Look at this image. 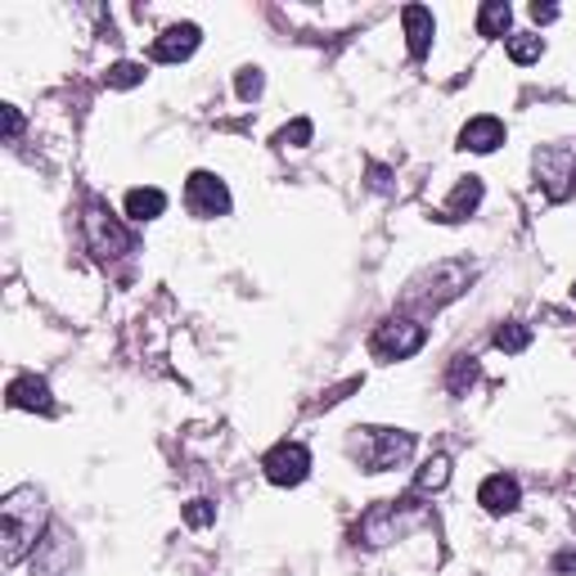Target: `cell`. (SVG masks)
Returning <instances> with one entry per match:
<instances>
[{
    "instance_id": "cell-1",
    "label": "cell",
    "mask_w": 576,
    "mask_h": 576,
    "mask_svg": "<svg viewBox=\"0 0 576 576\" xmlns=\"http://www.w3.org/2000/svg\"><path fill=\"white\" fill-rule=\"evenodd\" d=\"M45 495L37 486H14L0 500V563L14 567L23 563L32 549H41V532H45Z\"/></svg>"
},
{
    "instance_id": "cell-2",
    "label": "cell",
    "mask_w": 576,
    "mask_h": 576,
    "mask_svg": "<svg viewBox=\"0 0 576 576\" xmlns=\"http://www.w3.org/2000/svg\"><path fill=\"white\" fill-rule=\"evenodd\" d=\"M414 455V432L405 428H360L356 438V460L366 473H388Z\"/></svg>"
},
{
    "instance_id": "cell-3",
    "label": "cell",
    "mask_w": 576,
    "mask_h": 576,
    "mask_svg": "<svg viewBox=\"0 0 576 576\" xmlns=\"http://www.w3.org/2000/svg\"><path fill=\"white\" fill-rule=\"evenodd\" d=\"M82 235H86V248H91L100 261H113V257H122V253L135 248V235L122 226V216H113L109 203H91V207H86Z\"/></svg>"
},
{
    "instance_id": "cell-4",
    "label": "cell",
    "mask_w": 576,
    "mask_h": 576,
    "mask_svg": "<svg viewBox=\"0 0 576 576\" xmlns=\"http://www.w3.org/2000/svg\"><path fill=\"white\" fill-rule=\"evenodd\" d=\"M185 207L189 216H198V222H216V216H226L235 207L226 181L216 176V172H189L185 181Z\"/></svg>"
},
{
    "instance_id": "cell-5",
    "label": "cell",
    "mask_w": 576,
    "mask_h": 576,
    "mask_svg": "<svg viewBox=\"0 0 576 576\" xmlns=\"http://www.w3.org/2000/svg\"><path fill=\"white\" fill-rule=\"evenodd\" d=\"M423 342H428V329L419 320H383L370 338V351H374V360H388L392 366V360H410Z\"/></svg>"
},
{
    "instance_id": "cell-6",
    "label": "cell",
    "mask_w": 576,
    "mask_h": 576,
    "mask_svg": "<svg viewBox=\"0 0 576 576\" xmlns=\"http://www.w3.org/2000/svg\"><path fill=\"white\" fill-rule=\"evenodd\" d=\"M261 469H266L270 486H302L311 477V451L302 442H279V446L266 451Z\"/></svg>"
},
{
    "instance_id": "cell-7",
    "label": "cell",
    "mask_w": 576,
    "mask_h": 576,
    "mask_svg": "<svg viewBox=\"0 0 576 576\" xmlns=\"http://www.w3.org/2000/svg\"><path fill=\"white\" fill-rule=\"evenodd\" d=\"M469 279H473V266H464V261H438L432 270L419 275V284H438V288L423 294V298H414V302L419 307H446V302H455L464 294Z\"/></svg>"
},
{
    "instance_id": "cell-8",
    "label": "cell",
    "mask_w": 576,
    "mask_h": 576,
    "mask_svg": "<svg viewBox=\"0 0 576 576\" xmlns=\"http://www.w3.org/2000/svg\"><path fill=\"white\" fill-rule=\"evenodd\" d=\"M536 185L554 198V203H563L572 189H576V158L567 154V150H541L536 154Z\"/></svg>"
},
{
    "instance_id": "cell-9",
    "label": "cell",
    "mask_w": 576,
    "mask_h": 576,
    "mask_svg": "<svg viewBox=\"0 0 576 576\" xmlns=\"http://www.w3.org/2000/svg\"><path fill=\"white\" fill-rule=\"evenodd\" d=\"M419 514H405V500L397 504H379V510H370L366 514V523H360V536H366V545H388V541H397L410 523H414Z\"/></svg>"
},
{
    "instance_id": "cell-10",
    "label": "cell",
    "mask_w": 576,
    "mask_h": 576,
    "mask_svg": "<svg viewBox=\"0 0 576 576\" xmlns=\"http://www.w3.org/2000/svg\"><path fill=\"white\" fill-rule=\"evenodd\" d=\"M477 504H482L486 514H495V518L514 514L518 504H523V486H518V477H510V473H491V477L477 486Z\"/></svg>"
},
{
    "instance_id": "cell-11",
    "label": "cell",
    "mask_w": 576,
    "mask_h": 576,
    "mask_svg": "<svg viewBox=\"0 0 576 576\" xmlns=\"http://www.w3.org/2000/svg\"><path fill=\"white\" fill-rule=\"evenodd\" d=\"M504 122L500 117H491V113H477V117H469L464 126H460V150L464 154H495L500 144H504Z\"/></svg>"
},
{
    "instance_id": "cell-12",
    "label": "cell",
    "mask_w": 576,
    "mask_h": 576,
    "mask_svg": "<svg viewBox=\"0 0 576 576\" xmlns=\"http://www.w3.org/2000/svg\"><path fill=\"white\" fill-rule=\"evenodd\" d=\"M198 45H203L198 23H172V28L154 41V59H158V63H185Z\"/></svg>"
},
{
    "instance_id": "cell-13",
    "label": "cell",
    "mask_w": 576,
    "mask_h": 576,
    "mask_svg": "<svg viewBox=\"0 0 576 576\" xmlns=\"http://www.w3.org/2000/svg\"><path fill=\"white\" fill-rule=\"evenodd\" d=\"M401 23H405L410 59H423V54L432 50V37H438V19H432L428 6H405V10H401Z\"/></svg>"
},
{
    "instance_id": "cell-14",
    "label": "cell",
    "mask_w": 576,
    "mask_h": 576,
    "mask_svg": "<svg viewBox=\"0 0 576 576\" xmlns=\"http://www.w3.org/2000/svg\"><path fill=\"white\" fill-rule=\"evenodd\" d=\"M10 405L14 410H32V414H54V397H50V383L37 379V374H19L10 383Z\"/></svg>"
},
{
    "instance_id": "cell-15",
    "label": "cell",
    "mask_w": 576,
    "mask_h": 576,
    "mask_svg": "<svg viewBox=\"0 0 576 576\" xmlns=\"http://www.w3.org/2000/svg\"><path fill=\"white\" fill-rule=\"evenodd\" d=\"M32 576H72V563H68V541L63 532H50L32 558Z\"/></svg>"
},
{
    "instance_id": "cell-16",
    "label": "cell",
    "mask_w": 576,
    "mask_h": 576,
    "mask_svg": "<svg viewBox=\"0 0 576 576\" xmlns=\"http://www.w3.org/2000/svg\"><path fill=\"white\" fill-rule=\"evenodd\" d=\"M167 212V194L158 189V185H140V189H131L126 194V216L135 226H150V222H158V216Z\"/></svg>"
},
{
    "instance_id": "cell-17",
    "label": "cell",
    "mask_w": 576,
    "mask_h": 576,
    "mask_svg": "<svg viewBox=\"0 0 576 576\" xmlns=\"http://www.w3.org/2000/svg\"><path fill=\"white\" fill-rule=\"evenodd\" d=\"M482 176H464L455 189H451V198L442 203V216L446 222H464V216H473L477 207H482Z\"/></svg>"
},
{
    "instance_id": "cell-18",
    "label": "cell",
    "mask_w": 576,
    "mask_h": 576,
    "mask_svg": "<svg viewBox=\"0 0 576 576\" xmlns=\"http://www.w3.org/2000/svg\"><path fill=\"white\" fill-rule=\"evenodd\" d=\"M510 28H514V10H510V0H486V6L477 10V32L482 37H504L510 41Z\"/></svg>"
},
{
    "instance_id": "cell-19",
    "label": "cell",
    "mask_w": 576,
    "mask_h": 576,
    "mask_svg": "<svg viewBox=\"0 0 576 576\" xmlns=\"http://www.w3.org/2000/svg\"><path fill=\"white\" fill-rule=\"evenodd\" d=\"M451 482V460L446 455H432V460H423V469L414 473V491L419 495H428V491H442Z\"/></svg>"
},
{
    "instance_id": "cell-20",
    "label": "cell",
    "mask_w": 576,
    "mask_h": 576,
    "mask_svg": "<svg viewBox=\"0 0 576 576\" xmlns=\"http://www.w3.org/2000/svg\"><path fill=\"white\" fill-rule=\"evenodd\" d=\"M504 50H510L514 63L527 68V63H541V54H545V37H536V32H510Z\"/></svg>"
},
{
    "instance_id": "cell-21",
    "label": "cell",
    "mask_w": 576,
    "mask_h": 576,
    "mask_svg": "<svg viewBox=\"0 0 576 576\" xmlns=\"http://www.w3.org/2000/svg\"><path fill=\"white\" fill-rule=\"evenodd\" d=\"M144 78H150V68L135 63V59H122V63L109 68V86L113 91H135V86H144Z\"/></svg>"
},
{
    "instance_id": "cell-22",
    "label": "cell",
    "mask_w": 576,
    "mask_h": 576,
    "mask_svg": "<svg viewBox=\"0 0 576 576\" xmlns=\"http://www.w3.org/2000/svg\"><path fill=\"white\" fill-rule=\"evenodd\" d=\"M495 347H500L504 356H518V351H527V347H532V329H527V325H518V320L500 325V329H495Z\"/></svg>"
},
{
    "instance_id": "cell-23",
    "label": "cell",
    "mask_w": 576,
    "mask_h": 576,
    "mask_svg": "<svg viewBox=\"0 0 576 576\" xmlns=\"http://www.w3.org/2000/svg\"><path fill=\"white\" fill-rule=\"evenodd\" d=\"M311 135H316V126H311L307 117H294V122H288V126L275 135V144H279V150H307Z\"/></svg>"
},
{
    "instance_id": "cell-24",
    "label": "cell",
    "mask_w": 576,
    "mask_h": 576,
    "mask_svg": "<svg viewBox=\"0 0 576 576\" xmlns=\"http://www.w3.org/2000/svg\"><path fill=\"white\" fill-rule=\"evenodd\" d=\"M473 383H477V360H473V356H455V366H451V379H446V388H451L455 397H464Z\"/></svg>"
},
{
    "instance_id": "cell-25",
    "label": "cell",
    "mask_w": 576,
    "mask_h": 576,
    "mask_svg": "<svg viewBox=\"0 0 576 576\" xmlns=\"http://www.w3.org/2000/svg\"><path fill=\"white\" fill-rule=\"evenodd\" d=\"M235 91H239V100H261V91H266V72H261L257 63L239 68V72H235Z\"/></svg>"
},
{
    "instance_id": "cell-26",
    "label": "cell",
    "mask_w": 576,
    "mask_h": 576,
    "mask_svg": "<svg viewBox=\"0 0 576 576\" xmlns=\"http://www.w3.org/2000/svg\"><path fill=\"white\" fill-rule=\"evenodd\" d=\"M185 523L198 527V532L212 527V523H216V504H212V500H189V504H185Z\"/></svg>"
},
{
    "instance_id": "cell-27",
    "label": "cell",
    "mask_w": 576,
    "mask_h": 576,
    "mask_svg": "<svg viewBox=\"0 0 576 576\" xmlns=\"http://www.w3.org/2000/svg\"><path fill=\"white\" fill-rule=\"evenodd\" d=\"M0 117H6V140H19V135H23V113H19V104H0Z\"/></svg>"
},
{
    "instance_id": "cell-28",
    "label": "cell",
    "mask_w": 576,
    "mask_h": 576,
    "mask_svg": "<svg viewBox=\"0 0 576 576\" xmlns=\"http://www.w3.org/2000/svg\"><path fill=\"white\" fill-rule=\"evenodd\" d=\"M554 572H563V576H576V549H563V554L554 558Z\"/></svg>"
},
{
    "instance_id": "cell-29",
    "label": "cell",
    "mask_w": 576,
    "mask_h": 576,
    "mask_svg": "<svg viewBox=\"0 0 576 576\" xmlns=\"http://www.w3.org/2000/svg\"><path fill=\"white\" fill-rule=\"evenodd\" d=\"M532 19H536V23H554L558 10H554V6H541V0H536V6H532Z\"/></svg>"
},
{
    "instance_id": "cell-30",
    "label": "cell",
    "mask_w": 576,
    "mask_h": 576,
    "mask_svg": "<svg viewBox=\"0 0 576 576\" xmlns=\"http://www.w3.org/2000/svg\"><path fill=\"white\" fill-rule=\"evenodd\" d=\"M572 298H576V279H572Z\"/></svg>"
}]
</instances>
